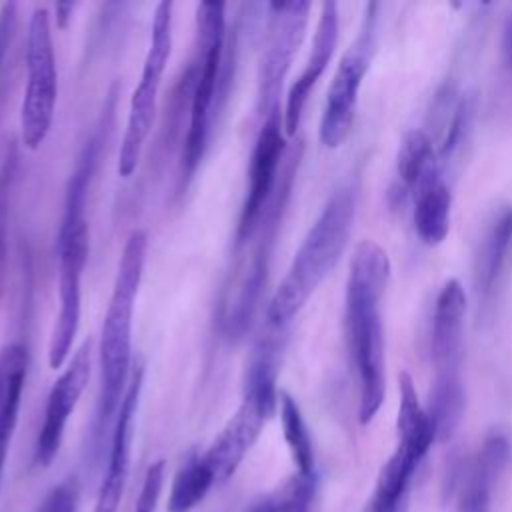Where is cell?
<instances>
[{"mask_svg":"<svg viewBox=\"0 0 512 512\" xmlns=\"http://www.w3.org/2000/svg\"><path fill=\"white\" fill-rule=\"evenodd\" d=\"M390 278V258L374 240H362L350 260L344 296V336L360 382L358 416L368 424L384 400V332L380 300Z\"/></svg>","mask_w":512,"mask_h":512,"instance_id":"1","label":"cell"},{"mask_svg":"<svg viewBox=\"0 0 512 512\" xmlns=\"http://www.w3.org/2000/svg\"><path fill=\"white\" fill-rule=\"evenodd\" d=\"M148 236L132 230L122 248L112 294L100 334V392L90 426V450L98 454L102 440L116 420L132 374V316L144 274Z\"/></svg>","mask_w":512,"mask_h":512,"instance_id":"2","label":"cell"},{"mask_svg":"<svg viewBox=\"0 0 512 512\" xmlns=\"http://www.w3.org/2000/svg\"><path fill=\"white\" fill-rule=\"evenodd\" d=\"M354 206L350 188L336 190L324 204L268 302L266 318L272 328H284L336 266L352 232Z\"/></svg>","mask_w":512,"mask_h":512,"instance_id":"3","label":"cell"},{"mask_svg":"<svg viewBox=\"0 0 512 512\" xmlns=\"http://www.w3.org/2000/svg\"><path fill=\"white\" fill-rule=\"evenodd\" d=\"M226 4L200 2L196 8V54L184 74L190 84L188 130L182 146V170L190 176L206 148L222 62L226 56Z\"/></svg>","mask_w":512,"mask_h":512,"instance_id":"4","label":"cell"},{"mask_svg":"<svg viewBox=\"0 0 512 512\" xmlns=\"http://www.w3.org/2000/svg\"><path fill=\"white\" fill-rule=\"evenodd\" d=\"M300 146L292 148V152L286 154L284 166L280 170V178L276 184V190L254 230V234L236 248H250V254H246L244 260L238 262L236 272L230 278V284L224 290V302H222V328L228 336H242L248 328L252 314L256 310L258 298L262 294V288L266 284V270L268 260L272 252V244L276 238L278 222L282 218L286 200L290 196V188L296 176V168L300 162Z\"/></svg>","mask_w":512,"mask_h":512,"instance_id":"5","label":"cell"},{"mask_svg":"<svg viewBox=\"0 0 512 512\" xmlns=\"http://www.w3.org/2000/svg\"><path fill=\"white\" fill-rule=\"evenodd\" d=\"M172 10L170 0L158 2L152 16L150 46L142 64L140 80L130 96L128 118L124 126V136L118 154V174L128 178L136 172L142 148L152 132V124L158 108V94L166 64L172 52Z\"/></svg>","mask_w":512,"mask_h":512,"instance_id":"6","label":"cell"},{"mask_svg":"<svg viewBox=\"0 0 512 512\" xmlns=\"http://www.w3.org/2000/svg\"><path fill=\"white\" fill-rule=\"evenodd\" d=\"M58 100V70L46 8H34L26 38V90L20 106L22 144L36 150L48 136Z\"/></svg>","mask_w":512,"mask_h":512,"instance_id":"7","label":"cell"},{"mask_svg":"<svg viewBox=\"0 0 512 512\" xmlns=\"http://www.w3.org/2000/svg\"><path fill=\"white\" fill-rule=\"evenodd\" d=\"M374 10L376 4H370L366 8L362 28L354 44H350V48L340 58L334 78L330 82L318 128V138L326 148H338L352 130L358 90L368 72L374 48Z\"/></svg>","mask_w":512,"mask_h":512,"instance_id":"8","label":"cell"},{"mask_svg":"<svg viewBox=\"0 0 512 512\" xmlns=\"http://www.w3.org/2000/svg\"><path fill=\"white\" fill-rule=\"evenodd\" d=\"M308 12L310 2L304 0L268 4L266 38L258 66L256 92V110L260 118L280 104L282 82L294 60V54L302 44Z\"/></svg>","mask_w":512,"mask_h":512,"instance_id":"9","label":"cell"},{"mask_svg":"<svg viewBox=\"0 0 512 512\" xmlns=\"http://www.w3.org/2000/svg\"><path fill=\"white\" fill-rule=\"evenodd\" d=\"M88 224L86 220L58 234V314L48 340V366L62 368L68 360L80 326L82 274L88 262Z\"/></svg>","mask_w":512,"mask_h":512,"instance_id":"10","label":"cell"},{"mask_svg":"<svg viewBox=\"0 0 512 512\" xmlns=\"http://www.w3.org/2000/svg\"><path fill=\"white\" fill-rule=\"evenodd\" d=\"M250 166H248V184L244 202L240 208L238 228H236V246L244 244L256 230L280 178V170L286 160V132H284V112L274 106L266 116L260 118Z\"/></svg>","mask_w":512,"mask_h":512,"instance_id":"11","label":"cell"},{"mask_svg":"<svg viewBox=\"0 0 512 512\" xmlns=\"http://www.w3.org/2000/svg\"><path fill=\"white\" fill-rule=\"evenodd\" d=\"M90 346V340H86L74 352L72 360L50 388L42 428L34 444V462L38 466L46 468L58 456L68 418L90 380Z\"/></svg>","mask_w":512,"mask_h":512,"instance_id":"12","label":"cell"},{"mask_svg":"<svg viewBox=\"0 0 512 512\" xmlns=\"http://www.w3.org/2000/svg\"><path fill=\"white\" fill-rule=\"evenodd\" d=\"M142 378H144V366L136 364L130 374L126 394L122 398V404L114 420L108 466L96 496L94 512H118L126 478H128V468H130V448H132V434H134V418L138 412V402L142 392Z\"/></svg>","mask_w":512,"mask_h":512,"instance_id":"13","label":"cell"},{"mask_svg":"<svg viewBox=\"0 0 512 512\" xmlns=\"http://www.w3.org/2000/svg\"><path fill=\"white\" fill-rule=\"evenodd\" d=\"M336 44H338V6H336V2H324L322 10H320L318 24H316V32L312 38L308 62H306L304 70L300 72V76L290 86L286 104L282 110L286 136L296 134L300 120H302L306 100H308L312 88L316 86V82L320 80V76L324 74L326 66L330 64Z\"/></svg>","mask_w":512,"mask_h":512,"instance_id":"14","label":"cell"},{"mask_svg":"<svg viewBox=\"0 0 512 512\" xmlns=\"http://www.w3.org/2000/svg\"><path fill=\"white\" fill-rule=\"evenodd\" d=\"M466 312V292L458 280H448L434 306L430 352L436 374L460 372L462 324Z\"/></svg>","mask_w":512,"mask_h":512,"instance_id":"15","label":"cell"},{"mask_svg":"<svg viewBox=\"0 0 512 512\" xmlns=\"http://www.w3.org/2000/svg\"><path fill=\"white\" fill-rule=\"evenodd\" d=\"M508 460V438L504 434H490L464 474L456 512H490L492 488Z\"/></svg>","mask_w":512,"mask_h":512,"instance_id":"16","label":"cell"},{"mask_svg":"<svg viewBox=\"0 0 512 512\" xmlns=\"http://www.w3.org/2000/svg\"><path fill=\"white\" fill-rule=\"evenodd\" d=\"M512 248V208H504L488 226L474 264V284L478 298L488 302L494 296L500 274Z\"/></svg>","mask_w":512,"mask_h":512,"instance_id":"17","label":"cell"},{"mask_svg":"<svg viewBox=\"0 0 512 512\" xmlns=\"http://www.w3.org/2000/svg\"><path fill=\"white\" fill-rule=\"evenodd\" d=\"M400 384V406H398V446L400 450L408 452L412 458L422 462L428 448L436 440L434 426L430 422V416L426 408H422L412 376L408 372H400L398 376Z\"/></svg>","mask_w":512,"mask_h":512,"instance_id":"18","label":"cell"},{"mask_svg":"<svg viewBox=\"0 0 512 512\" xmlns=\"http://www.w3.org/2000/svg\"><path fill=\"white\" fill-rule=\"evenodd\" d=\"M438 152L432 138L424 130H412L404 136L396 156V196L404 200L406 194H414L426 180L440 174Z\"/></svg>","mask_w":512,"mask_h":512,"instance_id":"19","label":"cell"},{"mask_svg":"<svg viewBox=\"0 0 512 512\" xmlns=\"http://www.w3.org/2000/svg\"><path fill=\"white\" fill-rule=\"evenodd\" d=\"M452 196L440 174L414 192V230L422 242L440 244L450 230Z\"/></svg>","mask_w":512,"mask_h":512,"instance_id":"20","label":"cell"},{"mask_svg":"<svg viewBox=\"0 0 512 512\" xmlns=\"http://www.w3.org/2000/svg\"><path fill=\"white\" fill-rule=\"evenodd\" d=\"M426 412L434 426L436 440H448L458 428L464 412V386L460 372L436 374Z\"/></svg>","mask_w":512,"mask_h":512,"instance_id":"21","label":"cell"},{"mask_svg":"<svg viewBox=\"0 0 512 512\" xmlns=\"http://www.w3.org/2000/svg\"><path fill=\"white\" fill-rule=\"evenodd\" d=\"M100 148H102V126L88 138V142L84 144V148H82V152L78 156L76 168H74L70 184H68L64 218H62V226H60L58 234H64L66 230H70L76 224L86 220L84 218V208H86L88 184H90V178H92V174L96 170Z\"/></svg>","mask_w":512,"mask_h":512,"instance_id":"22","label":"cell"},{"mask_svg":"<svg viewBox=\"0 0 512 512\" xmlns=\"http://www.w3.org/2000/svg\"><path fill=\"white\" fill-rule=\"evenodd\" d=\"M216 484L212 470L206 466L202 456H190L174 474L170 494H168V512H190L194 510Z\"/></svg>","mask_w":512,"mask_h":512,"instance_id":"23","label":"cell"},{"mask_svg":"<svg viewBox=\"0 0 512 512\" xmlns=\"http://www.w3.org/2000/svg\"><path fill=\"white\" fill-rule=\"evenodd\" d=\"M278 404H280L282 434L290 448V454L298 468V474L314 476V450H312V440H310L306 422L302 418V412H300L296 400L286 392H280Z\"/></svg>","mask_w":512,"mask_h":512,"instance_id":"24","label":"cell"},{"mask_svg":"<svg viewBox=\"0 0 512 512\" xmlns=\"http://www.w3.org/2000/svg\"><path fill=\"white\" fill-rule=\"evenodd\" d=\"M316 478L294 474L276 492L258 498L246 512H308Z\"/></svg>","mask_w":512,"mask_h":512,"instance_id":"25","label":"cell"},{"mask_svg":"<svg viewBox=\"0 0 512 512\" xmlns=\"http://www.w3.org/2000/svg\"><path fill=\"white\" fill-rule=\"evenodd\" d=\"M78 510V482L66 478L56 484L42 500L38 512H76Z\"/></svg>","mask_w":512,"mask_h":512,"instance_id":"26","label":"cell"},{"mask_svg":"<svg viewBox=\"0 0 512 512\" xmlns=\"http://www.w3.org/2000/svg\"><path fill=\"white\" fill-rule=\"evenodd\" d=\"M162 484H164V462L158 460L150 464L144 474L134 512H154L158 498L162 494Z\"/></svg>","mask_w":512,"mask_h":512,"instance_id":"27","label":"cell"},{"mask_svg":"<svg viewBox=\"0 0 512 512\" xmlns=\"http://www.w3.org/2000/svg\"><path fill=\"white\" fill-rule=\"evenodd\" d=\"M14 160L12 156L6 158L4 166L0 168V280H2V266H4V240H6V206H8V190L12 180Z\"/></svg>","mask_w":512,"mask_h":512,"instance_id":"28","label":"cell"},{"mask_svg":"<svg viewBox=\"0 0 512 512\" xmlns=\"http://www.w3.org/2000/svg\"><path fill=\"white\" fill-rule=\"evenodd\" d=\"M14 22H16V4L8 2L0 8V74H2L6 52H8V46L12 40Z\"/></svg>","mask_w":512,"mask_h":512,"instance_id":"29","label":"cell"},{"mask_svg":"<svg viewBox=\"0 0 512 512\" xmlns=\"http://www.w3.org/2000/svg\"><path fill=\"white\" fill-rule=\"evenodd\" d=\"M502 56H504V64L512 72V12L508 14L504 32H502Z\"/></svg>","mask_w":512,"mask_h":512,"instance_id":"30","label":"cell"},{"mask_svg":"<svg viewBox=\"0 0 512 512\" xmlns=\"http://www.w3.org/2000/svg\"><path fill=\"white\" fill-rule=\"evenodd\" d=\"M74 8H76L74 2H60V4H56V26L60 30H64L68 26V20L72 18Z\"/></svg>","mask_w":512,"mask_h":512,"instance_id":"31","label":"cell"},{"mask_svg":"<svg viewBox=\"0 0 512 512\" xmlns=\"http://www.w3.org/2000/svg\"><path fill=\"white\" fill-rule=\"evenodd\" d=\"M4 388H6V366L0 356V410H2V400H4Z\"/></svg>","mask_w":512,"mask_h":512,"instance_id":"32","label":"cell"}]
</instances>
